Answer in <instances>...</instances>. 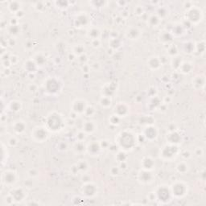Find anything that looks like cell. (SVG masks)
Listing matches in <instances>:
<instances>
[{
    "label": "cell",
    "instance_id": "cell-1",
    "mask_svg": "<svg viewBox=\"0 0 206 206\" xmlns=\"http://www.w3.org/2000/svg\"><path fill=\"white\" fill-rule=\"evenodd\" d=\"M46 128L52 132H58L61 131L65 127V119L61 114L57 112L50 113L45 120Z\"/></svg>",
    "mask_w": 206,
    "mask_h": 206
},
{
    "label": "cell",
    "instance_id": "cell-2",
    "mask_svg": "<svg viewBox=\"0 0 206 206\" xmlns=\"http://www.w3.org/2000/svg\"><path fill=\"white\" fill-rule=\"evenodd\" d=\"M117 143L119 147L124 150H131L135 147L136 139L132 133L128 131H124L119 133L117 139Z\"/></svg>",
    "mask_w": 206,
    "mask_h": 206
},
{
    "label": "cell",
    "instance_id": "cell-3",
    "mask_svg": "<svg viewBox=\"0 0 206 206\" xmlns=\"http://www.w3.org/2000/svg\"><path fill=\"white\" fill-rule=\"evenodd\" d=\"M179 153H180V150L177 145L168 144L163 147L161 150L160 156L165 160L170 161L176 158Z\"/></svg>",
    "mask_w": 206,
    "mask_h": 206
},
{
    "label": "cell",
    "instance_id": "cell-4",
    "mask_svg": "<svg viewBox=\"0 0 206 206\" xmlns=\"http://www.w3.org/2000/svg\"><path fill=\"white\" fill-rule=\"evenodd\" d=\"M48 129L44 127H36L32 130V138L37 143H43L48 138Z\"/></svg>",
    "mask_w": 206,
    "mask_h": 206
},
{
    "label": "cell",
    "instance_id": "cell-5",
    "mask_svg": "<svg viewBox=\"0 0 206 206\" xmlns=\"http://www.w3.org/2000/svg\"><path fill=\"white\" fill-rule=\"evenodd\" d=\"M187 20L191 23H199L202 18V11L200 8L196 6H193L188 10H187L186 13Z\"/></svg>",
    "mask_w": 206,
    "mask_h": 206
},
{
    "label": "cell",
    "instance_id": "cell-6",
    "mask_svg": "<svg viewBox=\"0 0 206 206\" xmlns=\"http://www.w3.org/2000/svg\"><path fill=\"white\" fill-rule=\"evenodd\" d=\"M187 185L184 183L177 181L172 184L171 187V193L176 197H183L188 192Z\"/></svg>",
    "mask_w": 206,
    "mask_h": 206
},
{
    "label": "cell",
    "instance_id": "cell-7",
    "mask_svg": "<svg viewBox=\"0 0 206 206\" xmlns=\"http://www.w3.org/2000/svg\"><path fill=\"white\" fill-rule=\"evenodd\" d=\"M59 81L56 78H48L45 81L46 90L50 93H56L60 90Z\"/></svg>",
    "mask_w": 206,
    "mask_h": 206
},
{
    "label": "cell",
    "instance_id": "cell-8",
    "mask_svg": "<svg viewBox=\"0 0 206 206\" xmlns=\"http://www.w3.org/2000/svg\"><path fill=\"white\" fill-rule=\"evenodd\" d=\"M130 108L125 102H119L114 107V114L120 118L126 117L129 114Z\"/></svg>",
    "mask_w": 206,
    "mask_h": 206
},
{
    "label": "cell",
    "instance_id": "cell-9",
    "mask_svg": "<svg viewBox=\"0 0 206 206\" xmlns=\"http://www.w3.org/2000/svg\"><path fill=\"white\" fill-rule=\"evenodd\" d=\"M154 195L158 200H162V201H167L170 199L171 191L166 186H160L159 188H158L156 192H154Z\"/></svg>",
    "mask_w": 206,
    "mask_h": 206
},
{
    "label": "cell",
    "instance_id": "cell-10",
    "mask_svg": "<svg viewBox=\"0 0 206 206\" xmlns=\"http://www.w3.org/2000/svg\"><path fill=\"white\" fill-rule=\"evenodd\" d=\"M86 107H87L86 101L82 99H77L72 104V111L75 112L77 114H84Z\"/></svg>",
    "mask_w": 206,
    "mask_h": 206
},
{
    "label": "cell",
    "instance_id": "cell-11",
    "mask_svg": "<svg viewBox=\"0 0 206 206\" xmlns=\"http://www.w3.org/2000/svg\"><path fill=\"white\" fill-rule=\"evenodd\" d=\"M16 174L15 172L11 170L6 171L2 173V181L6 185H13L16 182Z\"/></svg>",
    "mask_w": 206,
    "mask_h": 206
},
{
    "label": "cell",
    "instance_id": "cell-12",
    "mask_svg": "<svg viewBox=\"0 0 206 206\" xmlns=\"http://www.w3.org/2000/svg\"><path fill=\"white\" fill-rule=\"evenodd\" d=\"M143 135L146 139L148 140H154L157 138L158 135V131H157L156 127H153V126L149 125L143 130Z\"/></svg>",
    "mask_w": 206,
    "mask_h": 206
},
{
    "label": "cell",
    "instance_id": "cell-13",
    "mask_svg": "<svg viewBox=\"0 0 206 206\" xmlns=\"http://www.w3.org/2000/svg\"><path fill=\"white\" fill-rule=\"evenodd\" d=\"M116 89H117L116 84L110 82V83L105 84L103 86L102 89H101V93H102V95L105 96V97H111L115 93Z\"/></svg>",
    "mask_w": 206,
    "mask_h": 206
},
{
    "label": "cell",
    "instance_id": "cell-14",
    "mask_svg": "<svg viewBox=\"0 0 206 206\" xmlns=\"http://www.w3.org/2000/svg\"><path fill=\"white\" fill-rule=\"evenodd\" d=\"M166 139L169 144L177 145L179 143H180V141H181V136H180V135L177 131H170V132L167 135Z\"/></svg>",
    "mask_w": 206,
    "mask_h": 206
},
{
    "label": "cell",
    "instance_id": "cell-15",
    "mask_svg": "<svg viewBox=\"0 0 206 206\" xmlns=\"http://www.w3.org/2000/svg\"><path fill=\"white\" fill-rule=\"evenodd\" d=\"M153 180V175L148 170H141L139 173V180L143 184L151 183Z\"/></svg>",
    "mask_w": 206,
    "mask_h": 206
},
{
    "label": "cell",
    "instance_id": "cell-16",
    "mask_svg": "<svg viewBox=\"0 0 206 206\" xmlns=\"http://www.w3.org/2000/svg\"><path fill=\"white\" fill-rule=\"evenodd\" d=\"M83 194L87 196H93L96 194L97 192V187L95 184H92V183H86L83 186Z\"/></svg>",
    "mask_w": 206,
    "mask_h": 206
},
{
    "label": "cell",
    "instance_id": "cell-17",
    "mask_svg": "<svg viewBox=\"0 0 206 206\" xmlns=\"http://www.w3.org/2000/svg\"><path fill=\"white\" fill-rule=\"evenodd\" d=\"M141 166L144 170H152L154 167V159L150 156H145L141 161Z\"/></svg>",
    "mask_w": 206,
    "mask_h": 206
},
{
    "label": "cell",
    "instance_id": "cell-18",
    "mask_svg": "<svg viewBox=\"0 0 206 206\" xmlns=\"http://www.w3.org/2000/svg\"><path fill=\"white\" fill-rule=\"evenodd\" d=\"M11 196H12V198L14 199V200H16V201H20V200H22L25 198L26 194L23 188H16L12 190L11 193Z\"/></svg>",
    "mask_w": 206,
    "mask_h": 206
},
{
    "label": "cell",
    "instance_id": "cell-19",
    "mask_svg": "<svg viewBox=\"0 0 206 206\" xmlns=\"http://www.w3.org/2000/svg\"><path fill=\"white\" fill-rule=\"evenodd\" d=\"M26 127H27L26 123H24V121H21V120L16 121L12 124V129H13V131H15L16 134H18V135H20V134L24 133L26 130Z\"/></svg>",
    "mask_w": 206,
    "mask_h": 206
},
{
    "label": "cell",
    "instance_id": "cell-20",
    "mask_svg": "<svg viewBox=\"0 0 206 206\" xmlns=\"http://www.w3.org/2000/svg\"><path fill=\"white\" fill-rule=\"evenodd\" d=\"M86 150L89 154H91L92 155L98 154V152L101 150V146H100L99 143H97L96 141H93L92 143H89L86 147Z\"/></svg>",
    "mask_w": 206,
    "mask_h": 206
},
{
    "label": "cell",
    "instance_id": "cell-21",
    "mask_svg": "<svg viewBox=\"0 0 206 206\" xmlns=\"http://www.w3.org/2000/svg\"><path fill=\"white\" fill-rule=\"evenodd\" d=\"M97 126L93 121H87L83 124V131L85 134H92L96 131Z\"/></svg>",
    "mask_w": 206,
    "mask_h": 206
},
{
    "label": "cell",
    "instance_id": "cell-22",
    "mask_svg": "<svg viewBox=\"0 0 206 206\" xmlns=\"http://www.w3.org/2000/svg\"><path fill=\"white\" fill-rule=\"evenodd\" d=\"M161 65H162V63H161L160 60H159V58L156 57V56L150 57L148 60H147V65L149 66V68L151 69H158L161 66Z\"/></svg>",
    "mask_w": 206,
    "mask_h": 206
},
{
    "label": "cell",
    "instance_id": "cell-23",
    "mask_svg": "<svg viewBox=\"0 0 206 206\" xmlns=\"http://www.w3.org/2000/svg\"><path fill=\"white\" fill-rule=\"evenodd\" d=\"M88 23V17L85 14H79L77 16V18L74 20V24H75L76 27H78V28H81V27H83L84 25Z\"/></svg>",
    "mask_w": 206,
    "mask_h": 206
},
{
    "label": "cell",
    "instance_id": "cell-24",
    "mask_svg": "<svg viewBox=\"0 0 206 206\" xmlns=\"http://www.w3.org/2000/svg\"><path fill=\"white\" fill-rule=\"evenodd\" d=\"M126 36L130 40H136L140 36V31L137 28H130L126 32Z\"/></svg>",
    "mask_w": 206,
    "mask_h": 206
},
{
    "label": "cell",
    "instance_id": "cell-25",
    "mask_svg": "<svg viewBox=\"0 0 206 206\" xmlns=\"http://www.w3.org/2000/svg\"><path fill=\"white\" fill-rule=\"evenodd\" d=\"M20 7H21V3L16 1H13V2H10L8 3V10L10 11L11 13L16 14L18 13L20 11Z\"/></svg>",
    "mask_w": 206,
    "mask_h": 206
},
{
    "label": "cell",
    "instance_id": "cell-26",
    "mask_svg": "<svg viewBox=\"0 0 206 206\" xmlns=\"http://www.w3.org/2000/svg\"><path fill=\"white\" fill-rule=\"evenodd\" d=\"M74 150L76 153L77 154H81L86 150V147L85 146L83 142L81 141H77V143L74 144Z\"/></svg>",
    "mask_w": 206,
    "mask_h": 206
},
{
    "label": "cell",
    "instance_id": "cell-27",
    "mask_svg": "<svg viewBox=\"0 0 206 206\" xmlns=\"http://www.w3.org/2000/svg\"><path fill=\"white\" fill-rule=\"evenodd\" d=\"M180 69L183 74H189L192 69V64L189 63V62H182L180 67Z\"/></svg>",
    "mask_w": 206,
    "mask_h": 206
},
{
    "label": "cell",
    "instance_id": "cell-28",
    "mask_svg": "<svg viewBox=\"0 0 206 206\" xmlns=\"http://www.w3.org/2000/svg\"><path fill=\"white\" fill-rule=\"evenodd\" d=\"M177 171L179 173H181V174H184V173H186L188 171V164L186 162H180L178 164L176 167Z\"/></svg>",
    "mask_w": 206,
    "mask_h": 206
},
{
    "label": "cell",
    "instance_id": "cell-29",
    "mask_svg": "<svg viewBox=\"0 0 206 206\" xmlns=\"http://www.w3.org/2000/svg\"><path fill=\"white\" fill-rule=\"evenodd\" d=\"M88 36L89 38H91L92 40H96V39H98V36L100 35V31L98 28H92L89 30L88 32Z\"/></svg>",
    "mask_w": 206,
    "mask_h": 206
},
{
    "label": "cell",
    "instance_id": "cell-30",
    "mask_svg": "<svg viewBox=\"0 0 206 206\" xmlns=\"http://www.w3.org/2000/svg\"><path fill=\"white\" fill-rule=\"evenodd\" d=\"M36 62L30 60L25 63V69L28 72H35L36 69Z\"/></svg>",
    "mask_w": 206,
    "mask_h": 206
},
{
    "label": "cell",
    "instance_id": "cell-31",
    "mask_svg": "<svg viewBox=\"0 0 206 206\" xmlns=\"http://www.w3.org/2000/svg\"><path fill=\"white\" fill-rule=\"evenodd\" d=\"M99 102H100V105H101V106L105 107V108H107V107L110 106L111 103H112V101H111L110 97L102 96V97H101V99H100Z\"/></svg>",
    "mask_w": 206,
    "mask_h": 206
},
{
    "label": "cell",
    "instance_id": "cell-32",
    "mask_svg": "<svg viewBox=\"0 0 206 206\" xmlns=\"http://www.w3.org/2000/svg\"><path fill=\"white\" fill-rule=\"evenodd\" d=\"M10 107L11 110L13 112H19L21 109V103L18 101H13L10 103Z\"/></svg>",
    "mask_w": 206,
    "mask_h": 206
},
{
    "label": "cell",
    "instance_id": "cell-33",
    "mask_svg": "<svg viewBox=\"0 0 206 206\" xmlns=\"http://www.w3.org/2000/svg\"><path fill=\"white\" fill-rule=\"evenodd\" d=\"M168 15V9L165 7H159L157 10L156 16H158L159 19H163L165 17H167V16Z\"/></svg>",
    "mask_w": 206,
    "mask_h": 206
},
{
    "label": "cell",
    "instance_id": "cell-34",
    "mask_svg": "<svg viewBox=\"0 0 206 206\" xmlns=\"http://www.w3.org/2000/svg\"><path fill=\"white\" fill-rule=\"evenodd\" d=\"M204 84V79L203 77H196L193 81V85L195 88H200Z\"/></svg>",
    "mask_w": 206,
    "mask_h": 206
},
{
    "label": "cell",
    "instance_id": "cell-35",
    "mask_svg": "<svg viewBox=\"0 0 206 206\" xmlns=\"http://www.w3.org/2000/svg\"><path fill=\"white\" fill-rule=\"evenodd\" d=\"M148 22L151 26H156L160 22V19L156 15H152L149 17Z\"/></svg>",
    "mask_w": 206,
    "mask_h": 206
},
{
    "label": "cell",
    "instance_id": "cell-36",
    "mask_svg": "<svg viewBox=\"0 0 206 206\" xmlns=\"http://www.w3.org/2000/svg\"><path fill=\"white\" fill-rule=\"evenodd\" d=\"M120 119H121V118L119 117V116H117V115L114 114H112L110 117L109 118V122L111 125L117 126L120 123Z\"/></svg>",
    "mask_w": 206,
    "mask_h": 206
},
{
    "label": "cell",
    "instance_id": "cell-37",
    "mask_svg": "<svg viewBox=\"0 0 206 206\" xmlns=\"http://www.w3.org/2000/svg\"><path fill=\"white\" fill-rule=\"evenodd\" d=\"M172 40V35L168 32H163L160 36V41L163 43H168Z\"/></svg>",
    "mask_w": 206,
    "mask_h": 206
},
{
    "label": "cell",
    "instance_id": "cell-38",
    "mask_svg": "<svg viewBox=\"0 0 206 206\" xmlns=\"http://www.w3.org/2000/svg\"><path fill=\"white\" fill-rule=\"evenodd\" d=\"M121 46V40H119L118 38H114V39H111L110 40V47L114 49L119 48Z\"/></svg>",
    "mask_w": 206,
    "mask_h": 206
},
{
    "label": "cell",
    "instance_id": "cell-39",
    "mask_svg": "<svg viewBox=\"0 0 206 206\" xmlns=\"http://www.w3.org/2000/svg\"><path fill=\"white\" fill-rule=\"evenodd\" d=\"M184 51H185V52L190 53V52H192L194 51L195 46H194V44H192V43L188 42V43H186V44L184 45Z\"/></svg>",
    "mask_w": 206,
    "mask_h": 206
},
{
    "label": "cell",
    "instance_id": "cell-40",
    "mask_svg": "<svg viewBox=\"0 0 206 206\" xmlns=\"http://www.w3.org/2000/svg\"><path fill=\"white\" fill-rule=\"evenodd\" d=\"M77 165L80 172H85L88 169V163L84 160L80 161L78 163H77Z\"/></svg>",
    "mask_w": 206,
    "mask_h": 206
},
{
    "label": "cell",
    "instance_id": "cell-41",
    "mask_svg": "<svg viewBox=\"0 0 206 206\" xmlns=\"http://www.w3.org/2000/svg\"><path fill=\"white\" fill-rule=\"evenodd\" d=\"M84 114H85L87 117H92V116L95 114V109H94L92 105H87Z\"/></svg>",
    "mask_w": 206,
    "mask_h": 206
},
{
    "label": "cell",
    "instance_id": "cell-42",
    "mask_svg": "<svg viewBox=\"0 0 206 206\" xmlns=\"http://www.w3.org/2000/svg\"><path fill=\"white\" fill-rule=\"evenodd\" d=\"M127 158V154L124 152H123V151H119V152H118L117 154H116V159H117V160L119 161V163L126 161Z\"/></svg>",
    "mask_w": 206,
    "mask_h": 206
},
{
    "label": "cell",
    "instance_id": "cell-43",
    "mask_svg": "<svg viewBox=\"0 0 206 206\" xmlns=\"http://www.w3.org/2000/svg\"><path fill=\"white\" fill-rule=\"evenodd\" d=\"M181 58V57H180ZM180 57H174L172 59V65L173 68L175 69H180V65H181V64H182V61H181V59Z\"/></svg>",
    "mask_w": 206,
    "mask_h": 206
},
{
    "label": "cell",
    "instance_id": "cell-44",
    "mask_svg": "<svg viewBox=\"0 0 206 206\" xmlns=\"http://www.w3.org/2000/svg\"><path fill=\"white\" fill-rule=\"evenodd\" d=\"M9 32L11 35H17L19 33V31H20V28H19L18 25H11L9 28Z\"/></svg>",
    "mask_w": 206,
    "mask_h": 206
},
{
    "label": "cell",
    "instance_id": "cell-45",
    "mask_svg": "<svg viewBox=\"0 0 206 206\" xmlns=\"http://www.w3.org/2000/svg\"><path fill=\"white\" fill-rule=\"evenodd\" d=\"M7 143L10 147H15L17 143H18V140L15 136L10 137V139L7 140Z\"/></svg>",
    "mask_w": 206,
    "mask_h": 206
},
{
    "label": "cell",
    "instance_id": "cell-46",
    "mask_svg": "<svg viewBox=\"0 0 206 206\" xmlns=\"http://www.w3.org/2000/svg\"><path fill=\"white\" fill-rule=\"evenodd\" d=\"M84 52V48L83 46L81 45H77L76 46L75 48H74V53L75 54H77V55H82Z\"/></svg>",
    "mask_w": 206,
    "mask_h": 206
},
{
    "label": "cell",
    "instance_id": "cell-47",
    "mask_svg": "<svg viewBox=\"0 0 206 206\" xmlns=\"http://www.w3.org/2000/svg\"><path fill=\"white\" fill-rule=\"evenodd\" d=\"M85 137H86V134H85L84 131H80V132L77 135V140L81 141V142H83V141L85 140Z\"/></svg>",
    "mask_w": 206,
    "mask_h": 206
},
{
    "label": "cell",
    "instance_id": "cell-48",
    "mask_svg": "<svg viewBox=\"0 0 206 206\" xmlns=\"http://www.w3.org/2000/svg\"><path fill=\"white\" fill-rule=\"evenodd\" d=\"M177 53V48L176 46H171L168 48V54L170 56H175Z\"/></svg>",
    "mask_w": 206,
    "mask_h": 206
},
{
    "label": "cell",
    "instance_id": "cell-49",
    "mask_svg": "<svg viewBox=\"0 0 206 206\" xmlns=\"http://www.w3.org/2000/svg\"><path fill=\"white\" fill-rule=\"evenodd\" d=\"M39 172H38V171L36 169H30L28 171V175H29V177H37Z\"/></svg>",
    "mask_w": 206,
    "mask_h": 206
},
{
    "label": "cell",
    "instance_id": "cell-50",
    "mask_svg": "<svg viewBox=\"0 0 206 206\" xmlns=\"http://www.w3.org/2000/svg\"><path fill=\"white\" fill-rule=\"evenodd\" d=\"M143 8H142V7L138 6L136 8H135V14H136L137 16H141V15H143Z\"/></svg>",
    "mask_w": 206,
    "mask_h": 206
},
{
    "label": "cell",
    "instance_id": "cell-51",
    "mask_svg": "<svg viewBox=\"0 0 206 206\" xmlns=\"http://www.w3.org/2000/svg\"><path fill=\"white\" fill-rule=\"evenodd\" d=\"M119 172V168L118 167H113L112 168L110 169V173L112 175H118Z\"/></svg>",
    "mask_w": 206,
    "mask_h": 206
},
{
    "label": "cell",
    "instance_id": "cell-52",
    "mask_svg": "<svg viewBox=\"0 0 206 206\" xmlns=\"http://www.w3.org/2000/svg\"><path fill=\"white\" fill-rule=\"evenodd\" d=\"M56 3L57 4L59 7H68V4L69 2H66V1H59V2H56Z\"/></svg>",
    "mask_w": 206,
    "mask_h": 206
},
{
    "label": "cell",
    "instance_id": "cell-53",
    "mask_svg": "<svg viewBox=\"0 0 206 206\" xmlns=\"http://www.w3.org/2000/svg\"><path fill=\"white\" fill-rule=\"evenodd\" d=\"M182 156L184 157V159H188L190 157V153L188 152V151H185L184 153H182Z\"/></svg>",
    "mask_w": 206,
    "mask_h": 206
}]
</instances>
